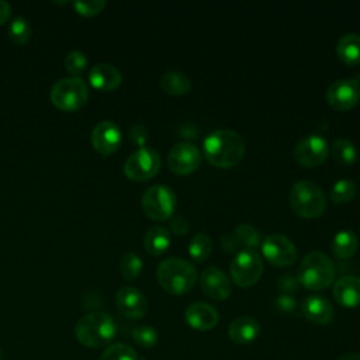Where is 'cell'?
Wrapping results in <instances>:
<instances>
[{
    "instance_id": "d590c367",
    "label": "cell",
    "mask_w": 360,
    "mask_h": 360,
    "mask_svg": "<svg viewBox=\"0 0 360 360\" xmlns=\"http://www.w3.org/2000/svg\"><path fill=\"white\" fill-rule=\"evenodd\" d=\"M129 139L132 141V143H135L139 148L146 146V142L149 139L148 128L143 124H134L129 128Z\"/></svg>"
},
{
    "instance_id": "4316f807",
    "label": "cell",
    "mask_w": 360,
    "mask_h": 360,
    "mask_svg": "<svg viewBox=\"0 0 360 360\" xmlns=\"http://www.w3.org/2000/svg\"><path fill=\"white\" fill-rule=\"evenodd\" d=\"M233 236L240 250H255L262 243L259 231L250 224H239L233 231Z\"/></svg>"
},
{
    "instance_id": "60d3db41",
    "label": "cell",
    "mask_w": 360,
    "mask_h": 360,
    "mask_svg": "<svg viewBox=\"0 0 360 360\" xmlns=\"http://www.w3.org/2000/svg\"><path fill=\"white\" fill-rule=\"evenodd\" d=\"M0 360H1V353H0Z\"/></svg>"
},
{
    "instance_id": "ab89813d",
    "label": "cell",
    "mask_w": 360,
    "mask_h": 360,
    "mask_svg": "<svg viewBox=\"0 0 360 360\" xmlns=\"http://www.w3.org/2000/svg\"><path fill=\"white\" fill-rule=\"evenodd\" d=\"M338 360H360V353H345L339 356Z\"/></svg>"
},
{
    "instance_id": "2e32d148",
    "label": "cell",
    "mask_w": 360,
    "mask_h": 360,
    "mask_svg": "<svg viewBox=\"0 0 360 360\" xmlns=\"http://www.w3.org/2000/svg\"><path fill=\"white\" fill-rule=\"evenodd\" d=\"M115 304L120 312L131 319H139L148 312L145 295L132 285H124L117 291Z\"/></svg>"
},
{
    "instance_id": "5bb4252c",
    "label": "cell",
    "mask_w": 360,
    "mask_h": 360,
    "mask_svg": "<svg viewBox=\"0 0 360 360\" xmlns=\"http://www.w3.org/2000/svg\"><path fill=\"white\" fill-rule=\"evenodd\" d=\"M200 287L202 292L215 301L226 300L232 292L231 278L217 266H208L200 276Z\"/></svg>"
},
{
    "instance_id": "8fae6325",
    "label": "cell",
    "mask_w": 360,
    "mask_h": 360,
    "mask_svg": "<svg viewBox=\"0 0 360 360\" xmlns=\"http://www.w3.org/2000/svg\"><path fill=\"white\" fill-rule=\"evenodd\" d=\"M329 155V145L326 139L318 134L304 136L294 149V159L307 167H316L322 165Z\"/></svg>"
},
{
    "instance_id": "836d02e7",
    "label": "cell",
    "mask_w": 360,
    "mask_h": 360,
    "mask_svg": "<svg viewBox=\"0 0 360 360\" xmlns=\"http://www.w3.org/2000/svg\"><path fill=\"white\" fill-rule=\"evenodd\" d=\"M87 68V56L82 51H72L65 58V69L72 75L79 77Z\"/></svg>"
},
{
    "instance_id": "5b68a950",
    "label": "cell",
    "mask_w": 360,
    "mask_h": 360,
    "mask_svg": "<svg viewBox=\"0 0 360 360\" xmlns=\"http://www.w3.org/2000/svg\"><path fill=\"white\" fill-rule=\"evenodd\" d=\"M288 202L292 211L302 218H316L326 208L323 190L311 180H300L292 184L288 193Z\"/></svg>"
},
{
    "instance_id": "3957f363",
    "label": "cell",
    "mask_w": 360,
    "mask_h": 360,
    "mask_svg": "<svg viewBox=\"0 0 360 360\" xmlns=\"http://www.w3.org/2000/svg\"><path fill=\"white\" fill-rule=\"evenodd\" d=\"M156 278L166 292L181 295L195 285L197 270L190 262L181 257H167L159 263Z\"/></svg>"
},
{
    "instance_id": "d6986e66",
    "label": "cell",
    "mask_w": 360,
    "mask_h": 360,
    "mask_svg": "<svg viewBox=\"0 0 360 360\" xmlns=\"http://www.w3.org/2000/svg\"><path fill=\"white\" fill-rule=\"evenodd\" d=\"M335 301L346 308H354L360 305V278L356 276L339 277L332 290Z\"/></svg>"
},
{
    "instance_id": "74e56055",
    "label": "cell",
    "mask_w": 360,
    "mask_h": 360,
    "mask_svg": "<svg viewBox=\"0 0 360 360\" xmlns=\"http://www.w3.org/2000/svg\"><path fill=\"white\" fill-rule=\"evenodd\" d=\"M277 307L283 311V312H292L294 308H295V301L292 297L290 295H281L277 298Z\"/></svg>"
},
{
    "instance_id": "277c9868",
    "label": "cell",
    "mask_w": 360,
    "mask_h": 360,
    "mask_svg": "<svg viewBox=\"0 0 360 360\" xmlns=\"http://www.w3.org/2000/svg\"><path fill=\"white\" fill-rule=\"evenodd\" d=\"M297 280L308 290H323L335 280L333 262L322 252H311L301 260L297 271Z\"/></svg>"
},
{
    "instance_id": "f1b7e54d",
    "label": "cell",
    "mask_w": 360,
    "mask_h": 360,
    "mask_svg": "<svg viewBox=\"0 0 360 360\" xmlns=\"http://www.w3.org/2000/svg\"><path fill=\"white\" fill-rule=\"evenodd\" d=\"M357 193V186L350 179H339L330 188V200L335 204H345L349 202Z\"/></svg>"
},
{
    "instance_id": "44dd1931",
    "label": "cell",
    "mask_w": 360,
    "mask_h": 360,
    "mask_svg": "<svg viewBox=\"0 0 360 360\" xmlns=\"http://www.w3.org/2000/svg\"><path fill=\"white\" fill-rule=\"evenodd\" d=\"M259 333L260 323L248 315L235 318L228 328V336L236 345H249L259 336Z\"/></svg>"
},
{
    "instance_id": "e0dca14e",
    "label": "cell",
    "mask_w": 360,
    "mask_h": 360,
    "mask_svg": "<svg viewBox=\"0 0 360 360\" xmlns=\"http://www.w3.org/2000/svg\"><path fill=\"white\" fill-rule=\"evenodd\" d=\"M184 319L193 329L204 332L212 329L218 323L219 314L207 302H193L186 308Z\"/></svg>"
},
{
    "instance_id": "7c38bea8",
    "label": "cell",
    "mask_w": 360,
    "mask_h": 360,
    "mask_svg": "<svg viewBox=\"0 0 360 360\" xmlns=\"http://www.w3.org/2000/svg\"><path fill=\"white\" fill-rule=\"evenodd\" d=\"M328 104L339 111H346L360 101V82L356 79H339L326 90Z\"/></svg>"
},
{
    "instance_id": "7402d4cb",
    "label": "cell",
    "mask_w": 360,
    "mask_h": 360,
    "mask_svg": "<svg viewBox=\"0 0 360 360\" xmlns=\"http://www.w3.org/2000/svg\"><path fill=\"white\" fill-rule=\"evenodd\" d=\"M170 243L172 239L169 231L159 225L150 226L143 236V248L150 256L163 255L169 249Z\"/></svg>"
},
{
    "instance_id": "52a82bcc",
    "label": "cell",
    "mask_w": 360,
    "mask_h": 360,
    "mask_svg": "<svg viewBox=\"0 0 360 360\" xmlns=\"http://www.w3.org/2000/svg\"><path fill=\"white\" fill-rule=\"evenodd\" d=\"M141 205L146 217L155 221L169 219L176 208V195L165 184L150 186L141 198Z\"/></svg>"
},
{
    "instance_id": "9a60e30c",
    "label": "cell",
    "mask_w": 360,
    "mask_h": 360,
    "mask_svg": "<svg viewBox=\"0 0 360 360\" xmlns=\"http://www.w3.org/2000/svg\"><path fill=\"white\" fill-rule=\"evenodd\" d=\"M90 141L93 148L101 153V155H111L115 150H118L121 141H122V134L120 127L110 120L100 121L94 125Z\"/></svg>"
},
{
    "instance_id": "30bf717a",
    "label": "cell",
    "mask_w": 360,
    "mask_h": 360,
    "mask_svg": "<svg viewBox=\"0 0 360 360\" xmlns=\"http://www.w3.org/2000/svg\"><path fill=\"white\" fill-rule=\"evenodd\" d=\"M260 248L264 259L277 267L291 266L297 259V249L294 243L281 233L267 235L262 240Z\"/></svg>"
},
{
    "instance_id": "484cf974",
    "label": "cell",
    "mask_w": 360,
    "mask_h": 360,
    "mask_svg": "<svg viewBox=\"0 0 360 360\" xmlns=\"http://www.w3.org/2000/svg\"><path fill=\"white\" fill-rule=\"evenodd\" d=\"M332 158L340 165H352L357 159V149L354 143L346 138H336L329 148Z\"/></svg>"
},
{
    "instance_id": "8992f818",
    "label": "cell",
    "mask_w": 360,
    "mask_h": 360,
    "mask_svg": "<svg viewBox=\"0 0 360 360\" xmlns=\"http://www.w3.org/2000/svg\"><path fill=\"white\" fill-rule=\"evenodd\" d=\"M52 104L66 112L80 110L89 100V87L86 82L76 76H69L58 80L51 89Z\"/></svg>"
},
{
    "instance_id": "4fadbf2b",
    "label": "cell",
    "mask_w": 360,
    "mask_h": 360,
    "mask_svg": "<svg viewBox=\"0 0 360 360\" xmlns=\"http://www.w3.org/2000/svg\"><path fill=\"white\" fill-rule=\"evenodd\" d=\"M201 163V153L198 148L190 142L176 143L167 155V166L176 174H188L194 172Z\"/></svg>"
},
{
    "instance_id": "ffe728a7",
    "label": "cell",
    "mask_w": 360,
    "mask_h": 360,
    "mask_svg": "<svg viewBox=\"0 0 360 360\" xmlns=\"http://www.w3.org/2000/svg\"><path fill=\"white\" fill-rule=\"evenodd\" d=\"M302 315L318 325H328L333 319V307L322 295H309L302 301Z\"/></svg>"
},
{
    "instance_id": "83f0119b",
    "label": "cell",
    "mask_w": 360,
    "mask_h": 360,
    "mask_svg": "<svg viewBox=\"0 0 360 360\" xmlns=\"http://www.w3.org/2000/svg\"><path fill=\"white\" fill-rule=\"evenodd\" d=\"M212 252V239L208 233L194 235L188 243V255L195 262H204Z\"/></svg>"
},
{
    "instance_id": "d6a6232c",
    "label": "cell",
    "mask_w": 360,
    "mask_h": 360,
    "mask_svg": "<svg viewBox=\"0 0 360 360\" xmlns=\"http://www.w3.org/2000/svg\"><path fill=\"white\" fill-rule=\"evenodd\" d=\"M132 339L141 347L149 349L158 343L159 336H158V332L155 328H152L149 325H139L132 329Z\"/></svg>"
},
{
    "instance_id": "f546056e",
    "label": "cell",
    "mask_w": 360,
    "mask_h": 360,
    "mask_svg": "<svg viewBox=\"0 0 360 360\" xmlns=\"http://www.w3.org/2000/svg\"><path fill=\"white\" fill-rule=\"evenodd\" d=\"M142 267H143L142 259L134 252L125 253L120 260V273L122 278L127 281L135 280L141 274Z\"/></svg>"
},
{
    "instance_id": "cb8c5ba5",
    "label": "cell",
    "mask_w": 360,
    "mask_h": 360,
    "mask_svg": "<svg viewBox=\"0 0 360 360\" xmlns=\"http://www.w3.org/2000/svg\"><path fill=\"white\" fill-rule=\"evenodd\" d=\"M357 248H359V238L356 232L350 229L339 231L330 242V249L333 255L339 259L352 257L357 252Z\"/></svg>"
},
{
    "instance_id": "1f68e13d",
    "label": "cell",
    "mask_w": 360,
    "mask_h": 360,
    "mask_svg": "<svg viewBox=\"0 0 360 360\" xmlns=\"http://www.w3.org/2000/svg\"><path fill=\"white\" fill-rule=\"evenodd\" d=\"M100 360H138V356L129 345L112 343L105 347Z\"/></svg>"
},
{
    "instance_id": "603a6c76",
    "label": "cell",
    "mask_w": 360,
    "mask_h": 360,
    "mask_svg": "<svg viewBox=\"0 0 360 360\" xmlns=\"http://www.w3.org/2000/svg\"><path fill=\"white\" fill-rule=\"evenodd\" d=\"M336 53L346 65L360 63V35L354 32L342 35L336 44Z\"/></svg>"
},
{
    "instance_id": "ac0fdd59",
    "label": "cell",
    "mask_w": 360,
    "mask_h": 360,
    "mask_svg": "<svg viewBox=\"0 0 360 360\" xmlns=\"http://www.w3.org/2000/svg\"><path fill=\"white\" fill-rule=\"evenodd\" d=\"M121 82V72L111 63H97L89 72V83L98 91H112Z\"/></svg>"
},
{
    "instance_id": "9c48e42d",
    "label": "cell",
    "mask_w": 360,
    "mask_h": 360,
    "mask_svg": "<svg viewBox=\"0 0 360 360\" xmlns=\"http://www.w3.org/2000/svg\"><path fill=\"white\" fill-rule=\"evenodd\" d=\"M231 278L239 287H250L259 281L263 274V262L256 250H240L232 259Z\"/></svg>"
},
{
    "instance_id": "f35d334b",
    "label": "cell",
    "mask_w": 360,
    "mask_h": 360,
    "mask_svg": "<svg viewBox=\"0 0 360 360\" xmlns=\"http://www.w3.org/2000/svg\"><path fill=\"white\" fill-rule=\"evenodd\" d=\"M10 14H11V6L7 1L0 0V25L8 21Z\"/></svg>"
},
{
    "instance_id": "ba28073f",
    "label": "cell",
    "mask_w": 360,
    "mask_h": 360,
    "mask_svg": "<svg viewBox=\"0 0 360 360\" xmlns=\"http://www.w3.org/2000/svg\"><path fill=\"white\" fill-rule=\"evenodd\" d=\"M160 169L159 153L149 146L134 150L124 163V173L132 181H146L158 174Z\"/></svg>"
},
{
    "instance_id": "d4e9b609",
    "label": "cell",
    "mask_w": 360,
    "mask_h": 360,
    "mask_svg": "<svg viewBox=\"0 0 360 360\" xmlns=\"http://www.w3.org/2000/svg\"><path fill=\"white\" fill-rule=\"evenodd\" d=\"M160 87L172 96H183L188 93L191 82L187 75L179 70H169L160 77Z\"/></svg>"
},
{
    "instance_id": "4dcf8cb0",
    "label": "cell",
    "mask_w": 360,
    "mask_h": 360,
    "mask_svg": "<svg viewBox=\"0 0 360 360\" xmlns=\"http://www.w3.org/2000/svg\"><path fill=\"white\" fill-rule=\"evenodd\" d=\"M8 38L14 45H25L31 38L30 22L22 17L14 18L8 25Z\"/></svg>"
},
{
    "instance_id": "6da1fadb",
    "label": "cell",
    "mask_w": 360,
    "mask_h": 360,
    "mask_svg": "<svg viewBox=\"0 0 360 360\" xmlns=\"http://www.w3.org/2000/svg\"><path fill=\"white\" fill-rule=\"evenodd\" d=\"M205 159L215 167L228 169L236 166L245 155V139L233 129H217L208 134L202 142Z\"/></svg>"
},
{
    "instance_id": "8d00e7d4",
    "label": "cell",
    "mask_w": 360,
    "mask_h": 360,
    "mask_svg": "<svg viewBox=\"0 0 360 360\" xmlns=\"http://www.w3.org/2000/svg\"><path fill=\"white\" fill-rule=\"evenodd\" d=\"M170 228H172V231H173L176 235L181 236V235H184V233L188 232L190 225H188V221H187L184 217H181V215H174V218H172V221H170Z\"/></svg>"
},
{
    "instance_id": "e575fe53",
    "label": "cell",
    "mask_w": 360,
    "mask_h": 360,
    "mask_svg": "<svg viewBox=\"0 0 360 360\" xmlns=\"http://www.w3.org/2000/svg\"><path fill=\"white\" fill-rule=\"evenodd\" d=\"M75 11L83 17H96L98 15L104 7H105V1L104 0H79L73 3Z\"/></svg>"
},
{
    "instance_id": "7a4b0ae2",
    "label": "cell",
    "mask_w": 360,
    "mask_h": 360,
    "mask_svg": "<svg viewBox=\"0 0 360 360\" xmlns=\"http://www.w3.org/2000/svg\"><path fill=\"white\" fill-rule=\"evenodd\" d=\"M117 326L114 319L101 311H94L82 316L75 326V336L80 345L90 349L110 346L115 338Z\"/></svg>"
}]
</instances>
